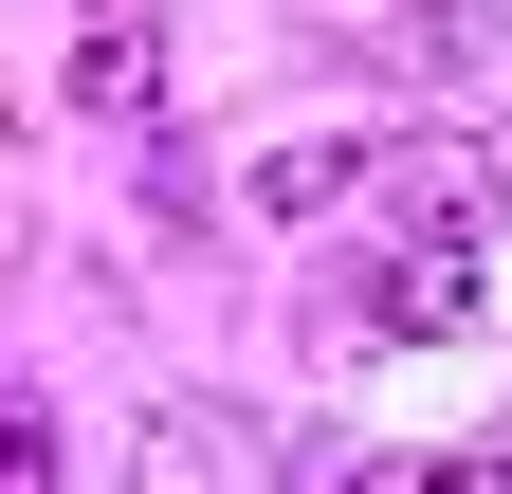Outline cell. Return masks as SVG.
Returning a JSON list of instances; mask_svg holds the SVG:
<instances>
[{
    "label": "cell",
    "mask_w": 512,
    "mask_h": 494,
    "mask_svg": "<svg viewBox=\"0 0 512 494\" xmlns=\"http://www.w3.org/2000/svg\"><path fill=\"white\" fill-rule=\"evenodd\" d=\"M348 183H366V147H256V183H238V202H256V220H330Z\"/></svg>",
    "instance_id": "obj_3"
},
{
    "label": "cell",
    "mask_w": 512,
    "mask_h": 494,
    "mask_svg": "<svg viewBox=\"0 0 512 494\" xmlns=\"http://www.w3.org/2000/svg\"><path fill=\"white\" fill-rule=\"evenodd\" d=\"M348 330H384V348H439V330H476V257H458V238H403V257L348 293Z\"/></svg>",
    "instance_id": "obj_1"
},
{
    "label": "cell",
    "mask_w": 512,
    "mask_h": 494,
    "mask_svg": "<svg viewBox=\"0 0 512 494\" xmlns=\"http://www.w3.org/2000/svg\"><path fill=\"white\" fill-rule=\"evenodd\" d=\"M74 110H110V129L165 110V19H147V0H92V19H74Z\"/></svg>",
    "instance_id": "obj_2"
},
{
    "label": "cell",
    "mask_w": 512,
    "mask_h": 494,
    "mask_svg": "<svg viewBox=\"0 0 512 494\" xmlns=\"http://www.w3.org/2000/svg\"><path fill=\"white\" fill-rule=\"evenodd\" d=\"M0 494H55V421H37V403L0 421Z\"/></svg>",
    "instance_id": "obj_4"
}]
</instances>
